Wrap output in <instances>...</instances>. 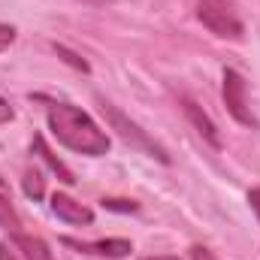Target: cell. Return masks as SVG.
Wrapping results in <instances>:
<instances>
[{"label": "cell", "instance_id": "cell-1", "mask_svg": "<svg viewBox=\"0 0 260 260\" xmlns=\"http://www.w3.org/2000/svg\"><path fill=\"white\" fill-rule=\"evenodd\" d=\"M46 115H49L52 136L61 145L79 151V154H88V157H100V154L109 151L106 130H100V124L88 112H82L79 106H73V103H49Z\"/></svg>", "mask_w": 260, "mask_h": 260}, {"label": "cell", "instance_id": "cell-2", "mask_svg": "<svg viewBox=\"0 0 260 260\" xmlns=\"http://www.w3.org/2000/svg\"><path fill=\"white\" fill-rule=\"evenodd\" d=\"M197 18L203 21V27L209 34H215L218 40H230L239 43L245 37V24L239 18V6L236 0H197Z\"/></svg>", "mask_w": 260, "mask_h": 260}, {"label": "cell", "instance_id": "cell-3", "mask_svg": "<svg viewBox=\"0 0 260 260\" xmlns=\"http://www.w3.org/2000/svg\"><path fill=\"white\" fill-rule=\"evenodd\" d=\"M100 109H103V115H106V121L112 124V130L127 142L133 148H139V151H145L148 157H154V160H160V164H170V154H167V148L160 145V142H154L145 130L139 127L136 121H130L127 115L118 109V106H112V103H106V100H100Z\"/></svg>", "mask_w": 260, "mask_h": 260}, {"label": "cell", "instance_id": "cell-4", "mask_svg": "<svg viewBox=\"0 0 260 260\" xmlns=\"http://www.w3.org/2000/svg\"><path fill=\"white\" fill-rule=\"evenodd\" d=\"M221 97H224V106L230 112V118L242 127H257V118L251 115V106H248V85L242 79V73L236 70H224V82H221Z\"/></svg>", "mask_w": 260, "mask_h": 260}, {"label": "cell", "instance_id": "cell-5", "mask_svg": "<svg viewBox=\"0 0 260 260\" xmlns=\"http://www.w3.org/2000/svg\"><path fill=\"white\" fill-rule=\"evenodd\" d=\"M67 248H76L82 254H94V257H106V260H121L133 251L127 239H97V242H85V239H73V236H64L61 239Z\"/></svg>", "mask_w": 260, "mask_h": 260}, {"label": "cell", "instance_id": "cell-6", "mask_svg": "<svg viewBox=\"0 0 260 260\" xmlns=\"http://www.w3.org/2000/svg\"><path fill=\"white\" fill-rule=\"evenodd\" d=\"M49 206H52V212H55L61 221H67V224H76V227H88V224H94V212H91L85 203H79L76 197L64 194V191H55Z\"/></svg>", "mask_w": 260, "mask_h": 260}, {"label": "cell", "instance_id": "cell-7", "mask_svg": "<svg viewBox=\"0 0 260 260\" xmlns=\"http://www.w3.org/2000/svg\"><path fill=\"white\" fill-rule=\"evenodd\" d=\"M179 103H182V112L188 115V121L194 124V130L212 145V148H221V133H218V127H215V121L203 112V106L197 103V100H191V97H179Z\"/></svg>", "mask_w": 260, "mask_h": 260}, {"label": "cell", "instance_id": "cell-8", "mask_svg": "<svg viewBox=\"0 0 260 260\" xmlns=\"http://www.w3.org/2000/svg\"><path fill=\"white\" fill-rule=\"evenodd\" d=\"M30 148L37 151V157H40V160H43V164H46V167H49V170H52V173L64 182V185H76V176H73L64 164L52 154V148L46 145V139H43V136H34V145H30Z\"/></svg>", "mask_w": 260, "mask_h": 260}, {"label": "cell", "instance_id": "cell-9", "mask_svg": "<svg viewBox=\"0 0 260 260\" xmlns=\"http://www.w3.org/2000/svg\"><path fill=\"white\" fill-rule=\"evenodd\" d=\"M15 242H18V248L24 251V257L27 260H55L52 257V251H49V245H46L40 236H24V233H18Z\"/></svg>", "mask_w": 260, "mask_h": 260}, {"label": "cell", "instance_id": "cell-10", "mask_svg": "<svg viewBox=\"0 0 260 260\" xmlns=\"http://www.w3.org/2000/svg\"><path fill=\"white\" fill-rule=\"evenodd\" d=\"M0 227H3V230H9L12 236H18V233H21V218H18L15 206H12L3 194H0Z\"/></svg>", "mask_w": 260, "mask_h": 260}, {"label": "cell", "instance_id": "cell-11", "mask_svg": "<svg viewBox=\"0 0 260 260\" xmlns=\"http://www.w3.org/2000/svg\"><path fill=\"white\" fill-rule=\"evenodd\" d=\"M21 188H24V194H27V197L40 200V197L46 194V182H43V173H40V170H27V173H24V182H21Z\"/></svg>", "mask_w": 260, "mask_h": 260}, {"label": "cell", "instance_id": "cell-12", "mask_svg": "<svg viewBox=\"0 0 260 260\" xmlns=\"http://www.w3.org/2000/svg\"><path fill=\"white\" fill-rule=\"evenodd\" d=\"M55 52H58V58H64L70 67H76V70H82V73H88L91 67H88V61H82L76 52H70V49H64V46H55Z\"/></svg>", "mask_w": 260, "mask_h": 260}, {"label": "cell", "instance_id": "cell-13", "mask_svg": "<svg viewBox=\"0 0 260 260\" xmlns=\"http://www.w3.org/2000/svg\"><path fill=\"white\" fill-rule=\"evenodd\" d=\"M103 206L106 209H112V212H136L139 209V203H133V200H103Z\"/></svg>", "mask_w": 260, "mask_h": 260}, {"label": "cell", "instance_id": "cell-14", "mask_svg": "<svg viewBox=\"0 0 260 260\" xmlns=\"http://www.w3.org/2000/svg\"><path fill=\"white\" fill-rule=\"evenodd\" d=\"M15 43V27L12 24H0V52H6Z\"/></svg>", "mask_w": 260, "mask_h": 260}, {"label": "cell", "instance_id": "cell-15", "mask_svg": "<svg viewBox=\"0 0 260 260\" xmlns=\"http://www.w3.org/2000/svg\"><path fill=\"white\" fill-rule=\"evenodd\" d=\"M191 260H218V257H215L209 248H203V245H194V248H191Z\"/></svg>", "mask_w": 260, "mask_h": 260}, {"label": "cell", "instance_id": "cell-16", "mask_svg": "<svg viewBox=\"0 0 260 260\" xmlns=\"http://www.w3.org/2000/svg\"><path fill=\"white\" fill-rule=\"evenodd\" d=\"M12 115H15V112H12V106H9V100H3V97H0V124H6V121H12Z\"/></svg>", "mask_w": 260, "mask_h": 260}, {"label": "cell", "instance_id": "cell-17", "mask_svg": "<svg viewBox=\"0 0 260 260\" xmlns=\"http://www.w3.org/2000/svg\"><path fill=\"white\" fill-rule=\"evenodd\" d=\"M248 203H251V209H254V215H257V221H260V188L248 191Z\"/></svg>", "mask_w": 260, "mask_h": 260}, {"label": "cell", "instance_id": "cell-18", "mask_svg": "<svg viewBox=\"0 0 260 260\" xmlns=\"http://www.w3.org/2000/svg\"><path fill=\"white\" fill-rule=\"evenodd\" d=\"M0 260H18V257H15V251H12L6 242H0Z\"/></svg>", "mask_w": 260, "mask_h": 260}, {"label": "cell", "instance_id": "cell-19", "mask_svg": "<svg viewBox=\"0 0 260 260\" xmlns=\"http://www.w3.org/2000/svg\"><path fill=\"white\" fill-rule=\"evenodd\" d=\"M142 260H182V257H176V254H157V257H142Z\"/></svg>", "mask_w": 260, "mask_h": 260}, {"label": "cell", "instance_id": "cell-20", "mask_svg": "<svg viewBox=\"0 0 260 260\" xmlns=\"http://www.w3.org/2000/svg\"><path fill=\"white\" fill-rule=\"evenodd\" d=\"M82 3H91V6H106V3H112V0H82Z\"/></svg>", "mask_w": 260, "mask_h": 260}]
</instances>
